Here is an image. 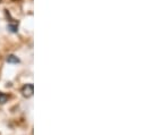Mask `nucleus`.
I'll use <instances>...</instances> for the list:
<instances>
[{
    "mask_svg": "<svg viewBox=\"0 0 146 135\" xmlns=\"http://www.w3.org/2000/svg\"><path fill=\"white\" fill-rule=\"evenodd\" d=\"M22 94L25 97V98H31L34 93V85L32 83H29V84H25L23 88H22Z\"/></svg>",
    "mask_w": 146,
    "mask_h": 135,
    "instance_id": "f257e3e1",
    "label": "nucleus"
},
{
    "mask_svg": "<svg viewBox=\"0 0 146 135\" xmlns=\"http://www.w3.org/2000/svg\"><path fill=\"white\" fill-rule=\"evenodd\" d=\"M6 61H7L8 64H18L21 60H19V58H18L17 56H15V55H8L7 58H6Z\"/></svg>",
    "mask_w": 146,
    "mask_h": 135,
    "instance_id": "f03ea898",
    "label": "nucleus"
},
{
    "mask_svg": "<svg viewBox=\"0 0 146 135\" xmlns=\"http://www.w3.org/2000/svg\"><path fill=\"white\" fill-rule=\"evenodd\" d=\"M7 29L11 33H17V31H18V24H16V23H9L7 25Z\"/></svg>",
    "mask_w": 146,
    "mask_h": 135,
    "instance_id": "7ed1b4c3",
    "label": "nucleus"
},
{
    "mask_svg": "<svg viewBox=\"0 0 146 135\" xmlns=\"http://www.w3.org/2000/svg\"><path fill=\"white\" fill-rule=\"evenodd\" d=\"M8 96L7 94H5V93H2V92H0V104H3V103H6V102L8 101Z\"/></svg>",
    "mask_w": 146,
    "mask_h": 135,
    "instance_id": "20e7f679",
    "label": "nucleus"
}]
</instances>
